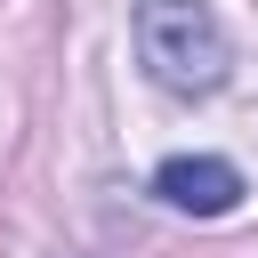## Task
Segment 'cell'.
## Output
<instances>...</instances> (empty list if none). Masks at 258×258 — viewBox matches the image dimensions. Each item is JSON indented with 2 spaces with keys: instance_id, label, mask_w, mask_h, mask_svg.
<instances>
[{
  "instance_id": "cell-1",
  "label": "cell",
  "mask_w": 258,
  "mask_h": 258,
  "mask_svg": "<svg viewBox=\"0 0 258 258\" xmlns=\"http://www.w3.org/2000/svg\"><path fill=\"white\" fill-rule=\"evenodd\" d=\"M137 56L169 97H210L234 73V40L202 0H137Z\"/></svg>"
},
{
  "instance_id": "cell-2",
  "label": "cell",
  "mask_w": 258,
  "mask_h": 258,
  "mask_svg": "<svg viewBox=\"0 0 258 258\" xmlns=\"http://www.w3.org/2000/svg\"><path fill=\"white\" fill-rule=\"evenodd\" d=\"M153 194H161L169 210H185V218H226V210L242 202V169L218 161V153H177V161L153 169Z\"/></svg>"
}]
</instances>
